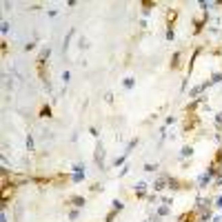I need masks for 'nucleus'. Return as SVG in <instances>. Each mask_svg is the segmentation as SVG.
Here are the masks:
<instances>
[{"mask_svg":"<svg viewBox=\"0 0 222 222\" xmlns=\"http://www.w3.org/2000/svg\"><path fill=\"white\" fill-rule=\"evenodd\" d=\"M71 202H73L76 207H85V198H82V196H73V198H71Z\"/></svg>","mask_w":222,"mask_h":222,"instance_id":"1a4fd4ad","label":"nucleus"},{"mask_svg":"<svg viewBox=\"0 0 222 222\" xmlns=\"http://www.w3.org/2000/svg\"><path fill=\"white\" fill-rule=\"evenodd\" d=\"M102 160H105V147H102V142H98V147H96V164H102Z\"/></svg>","mask_w":222,"mask_h":222,"instance_id":"7ed1b4c3","label":"nucleus"},{"mask_svg":"<svg viewBox=\"0 0 222 222\" xmlns=\"http://www.w3.org/2000/svg\"><path fill=\"white\" fill-rule=\"evenodd\" d=\"M116 213H118V211H116V209H113V211H111V213H109V216H107V222H113V218H116Z\"/></svg>","mask_w":222,"mask_h":222,"instance_id":"f3484780","label":"nucleus"},{"mask_svg":"<svg viewBox=\"0 0 222 222\" xmlns=\"http://www.w3.org/2000/svg\"><path fill=\"white\" fill-rule=\"evenodd\" d=\"M173 36H175L173 29H166V40H173Z\"/></svg>","mask_w":222,"mask_h":222,"instance_id":"aec40b11","label":"nucleus"},{"mask_svg":"<svg viewBox=\"0 0 222 222\" xmlns=\"http://www.w3.org/2000/svg\"><path fill=\"white\" fill-rule=\"evenodd\" d=\"M175 18H178V11H175V9H169V11H166V25H169V29H173Z\"/></svg>","mask_w":222,"mask_h":222,"instance_id":"20e7f679","label":"nucleus"},{"mask_svg":"<svg viewBox=\"0 0 222 222\" xmlns=\"http://www.w3.org/2000/svg\"><path fill=\"white\" fill-rule=\"evenodd\" d=\"M27 149H33V138H31V136L27 138Z\"/></svg>","mask_w":222,"mask_h":222,"instance_id":"a211bd4d","label":"nucleus"},{"mask_svg":"<svg viewBox=\"0 0 222 222\" xmlns=\"http://www.w3.org/2000/svg\"><path fill=\"white\" fill-rule=\"evenodd\" d=\"M166 213H169V207H160L158 209V216H166Z\"/></svg>","mask_w":222,"mask_h":222,"instance_id":"2eb2a0df","label":"nucleus"},{"mask_svg":"<svg viewBox=\"0 0 222 222\" xmlns=\"http://www.w3.org/2000/svg\"><path fill=\"white\" fill-rule=\"evenodd\" d=\"M111 205H113V209H116V211H122V209H124V205H122L120 200H113Z\"/></svg>","mask_w":222,"mask_h":222,"instance_id":"ddd939ff","label":"nucleus"},{"mask_svg":"<svg viewBox=\"0 0 222 222\" xmlns=\"http://www.w3.org/2000/svg\"><path fill=\"white\" fill-rule=\"evenodd\" d=\"M171 67H173V69H178V67H180V53H173V58H171Z\"/></svg>","mask_w":222,"mask_h":222,"instance_id":"9d476101","label":"nucleus"},{"mask_svg":"<svg viewBox=\"0 0 222 222\" xmlns=\"http://www.w3.org/2000/svg\"><path fill=\"white\" fill-rule=\"evenodd\" d=\"M158 169V164H144V171H155Z\"/></svg>","mask_w":222,"mask_h":222,"instance_id":"dca6fc26","label":"nucleus"},{"mask_svg":"<svg viewBox=\"0 0 222 222\" xmlns=\"http://www.w3.org/2000/svg\"><path fill=\"white\" fill-rule=\"evenodd\" d=\"M40 118H51V107H49V105H44V107L40 109Z\"/></svg>","mask_w":222,"mask_h":222,"instance_id":"0eeeda50","label":"nucleus"},{"mask_svg":"<svg viewBox=\"0 0 222 222\" xmlns=\"http://www.w3.org/2000/svg\"><path fill=\"white\" fill-rule=\"evenodd\" d=\"M71 180H73V182H82V180H85V171H76V173L71 175Z\"/></svg>","mask_w":222,"mask_h":222,"instance_id":"6e6552de","label":"nucleus"},{"mask_svg":"<svg viewBox=\"0 0 222 222\" xmlns=\"http://www.w3.org/2000/svg\"><path fill=\"white\" fill-rule=\"evenodd\" d=\"M166 182H169V178H160V180H155V182H153V189H155V191H162Z\"/></svg>","mask_w":222,"mask_h":222,"instance_id":"39448f33","label":"nucleus"},{"mask_svg":"<svg viewBox=\"0 0 222 222\" xmlns=\"http://www.w3.org/2000/svg\"><path fill=\"white\" fill-rule=\"evenodd\" d=\"M216 207H218V209H222V196H220V198L216 200Z\"/></svg>","mask_w":222,"mask_h":222,"instance_id":"412c9836","label":"nucleus"},{"mask_svg":"<svg viewBox=\"0 0 222 222\" xmlns=\"http://www.w3.org/2000/svg\"><path fill=\"white\" fill-rule=\"evenodd\" d=\"M144 189H147V184H144V182H138V184H136V193H138V198H144Z\"/></svg>","mask_w":222,"mask_h":222,"instance_id":"423d86ee","label":"nucleus"},{"mask_svg":"<svg viewBox=\"0 0 222 222\" xmlns=\"http://www.w3.org/2000/svg\"><path fill=\"white\" fill-rule=\"evenodd\" d=\"M124 87L131 89V87H133V78H124Z\"/></svg>","mask_w":222,"mask_h":222,"instance_id":"4468645a","label":"nucleus"},{"mask_svg":"<svg viewBox=\"0 0 222 222\" xmlns=\"http://www.w3.org/2000/svg\"><path fill=\"white\" fill-rule=\"evenodd\" d=\"M189 155H193V149L191 147H184L182 149V158H189Z\"/></svg>","mask_w":222,"mask_h":222,"instance_id":"f8f14e48","label":"nucleus"},{"mask_svg":"<svg viewBox=\"0 0 222 222\" xmlns=\"http://www.w3.org/2000/svg\"><path fill=\"white\" fill-rule=\"evenodd\" d=\"M62 80H64V82H69V80H71V73H69V71H64V73H62Z\"/></svg>","mask_w":222,"mask_h":222,"instance_id":"6ab92c4d","label":"nucleus"},{"mask_svg":"<svg viewBox=\"0 0 222 222\" xmlns=\"http://www.w3.org/2000/svg\"><path fill=\"white\" fill-rule=\"evenodd\" d=\"M216 184H222V173H218V178H216Z\"/></svg>","mask_w":222,"mask_h":222,"instance_id":"4be33fe9","label":"nucleus"},{"mask_svg":"<svg viewBox=\"0 0 222 222\" xmlns=\"http://www.w3.org/2000/svg\"><path fill=\"white\" fill-rule=\"evenodd\" d=\"M153 222H158V218H155V220H153Z\"/></svg>","mask_w":222,"mask_h":222,"instance_id":"5701e85b","label":"nucleus"},{"mask_svg":"<svg viewBox=\"0 0 222 222\" xmlns=\"http://www.w3.org/2000/svg\"><path fill=\"white\" fill-rule=\"evenodd\" d=\"M213 164H216V166H222V147H220V149H218V153H216Z\"/></svg>","mask_w":222,"mask_h":222,"instance_id":"9b49d317","label":"nucleus"},{"mask_svg":"<svg viewBox=\"0 0 222 222\" xmlns=\"http://www.w3.org/2000/svg\"><path fill=\"white\" fill-rule=\"evenodd\" d=\"M198 124H200V118H198L196 113H189L187 120H184V131H189V129H196Z\"/></svg>","mask_w":222,"mask_h":222,"instance_id":"f257e3e1","label":"nucleus"},{"mask_svg":"<svg viewBox=\"0 0 222 222\" xmlns=\"http://www.w3.org/2000/svg\"><path fill=\"white\" fill-rule=\"evenodd\" d=\"M178 222H198V213L196 211H187V213H182L178 218Z\"/></svg>","mask_w":222,"mask_h":222,"instance_id":"f03ea898","label":"nucleus"}]
</instances>
